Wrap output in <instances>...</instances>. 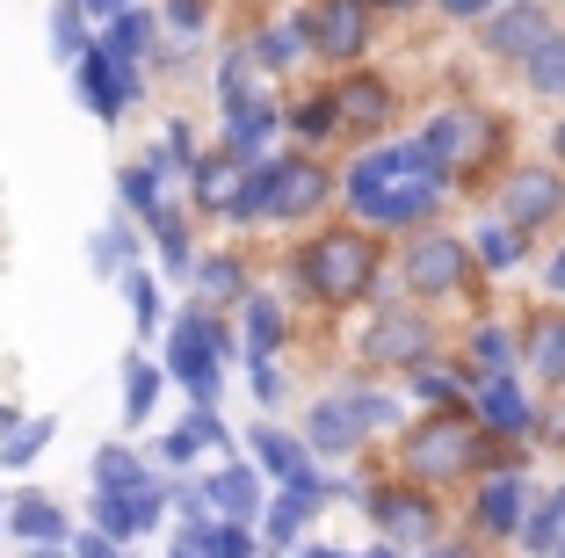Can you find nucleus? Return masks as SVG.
I'll return each mask as SVG.
<instances>
[{
    "label": "nucleus",
    "mask_w": 565,
    "mask_h": 558,
    "mask_svg": "<svg viewBox=\"0 0 565 558\" xmlns=\"http://www.w3.org/2000/svg\"><path fill=\"white\" fill-rule=\"evenodd\" d=\"M305 283H312L327 305H355L377 283V246L363 232H327V240L305 246Z\"/></svg>",
    "instance_id": "1"
},
{
    "label": "nucleus",
    "mask_w": 565,
    "mask_h": 558,
    "mask_svg": "<svg viewBox=\"0 0 565 558\" xmlns=\"http://www.w3.org/2000/svg\"><path fill=\"white\" fill-rule=\"evenodd\" d=\"M420 146H428V160L443 167V175L465 181V175H479V167L500 152V116L493 109H443Z\"/></svg>",
    "instance_id": "2"
},
{
    "label": "nucleus",
    "mask_w": 565,
    "mask_h": 558,
    "mask_svg": "<svg viewBox=\"0 0 565 558\" xmlns=\"http://www.w3.org/2000/svg\"><path fill=\"white\" fill-rule=\"evenodd\" d=\"M465 464H479V428L465 413H435L406 435V472L414 478H457Z\"/></svg>",
    "instance_id": "3"
},
{
    "label": "nucleus",
    "mask_w": 565,
    "mask_h": 558,
    "mask_svg": "<svg viewBox=\"0 0 565 558\" xmlns=\"http://www.w3.org/2000/svg\"><path fill=\"white\" fill-rule=\"evenodd\" d=\"M406 291L414 297H457L471 291V246L457 232H420L406 246Z\"/></svg>",
    "instance_id": "4"
},
{
    "label": "nucleus",
    "mask_w": 565,
    "mask_h": 558,
    "mask_svg": "<svg viewBox=\"0 0 565 558\" xmlns=\"http://www.w3.org/2000/svg\"><path fill=\"white\" fill-rule=\"evenodd\" d=\"M217 348H225V334H217L211 313L174 319V334H167V370L189 385V399H217Z\"/></svg>",
    "instance_id": "5"
},
{
    "label": "nucleus",
    "mask_w": 565,
    "mask_h": 558,
    "mask_svg": "<svg viewBox=\"0 0 565 558\" xmlns=\"http://www.w3.org/2000/svg\"><path fill=\"white\" fill-rule=\"evenodd\" d=\"M73 66H81V95H87V109H95L102 124H117V116H124V102L138 95L131 59H124V51H109V36H102V44H87L81 59H73Z\"/></svg>",
    "instance_id": "6"
},
{
    "label": "nucleus",
    "mask_w": 565,
    "mask_h": 558,
    "mask_svg": "<svg viewBox=\"0 0 565 558\" xmlns=\"http://www.w3.org/2000/svg\"><path fill=\"white\" fill-rule=\"evenodd\" d=\"M217 95H225V138H233L239 152H254L268 138V124H276V102L254 95V81H247V66H239V59H225V66H217Z\"/></svg>",
    "instance_id": "7"
},
{
    "label": "nucleus",
    "mask_w": 565,
    "mask_h": 558,
    "mask_svg": "<svg viewBox=\"0 0 565 558\" xmlns=\"http://www.w3.org/2000/svg\"><path fill=\"white\" fill-rule=\"evenodd\" d=\"M500 211H508L515 232H530V225H544V218L565 211V181L551 175V167H515L508 189H500Z\"/></svg>",
    "instance_id": "8"
},
{
    "label": "nucleus",
    "mask_w": 565,
    "mask_h": 558,
    "mask_svg": "<svg viewBox=\"0 0 565 558\" xmlns=\"http://www.w3.org/2000/svg\"><path fill=\"white\" fill-rule=\"evenodd\" d=\"M305 36H312L319 59H355L363 36H370L363 0H312V8H305Z\"/></svg>",
    "instance_id": "9"
},
{
    "label": "nucleus",
    "mask_w": 565,
    "mask_h": 558,
    "mask_svg": "<svg viewBox=\"0 0 565 558\" xmlns=\"http://www.w3.org/2000/svg\"><path fill=\"white\" fill-rule=\"evenodd\" d=\"M449 181L443 175H399V181H384L377 197H363L355 211L377 218V225H420V218L435 211V197H443Z\"/></svg>",
    "instance_id": "10"
},
{
    "label": "nucleus",
    "mask_w": 565,
    "mask_h": 558,
    "mask_svg": "<svg viewBox=\"0 0 565 558\" xmlns=\"http://www.w3.org/2000/svg\"><path fill=\"white\" fill-rule=\"evenodd\" d=\"M152 515H160V486H95V523L109 529V537H138V529H152Z\"/></svg>",
    "instance_id": "11"
},
{
    "label": "nucleus",
    "mask_w": 565,
    "mask_h": 558,
    "mask_svg": "<svg viewBox=\"0 0 565 558\" xmlns=\"http://www.w3.org/2000/svg\"><path fill=\"white\" fill-rule=\"evenodd\" d=\"M384 116H392V87H384V81L355 73V81L333 87V124H341V131L370 138V131H384Z\"/></svg>",
    "instance_id": "12"
},
{
    "label": "nucleus",
    "mask_w": 565,
    "mask_h": 558,
    "mask_svg": "<svg viewBox=\"0 0 565 558\" xmlns=\"http://www.w3.org/2000/svg\"><path fill=\"white\" fill-rule=\"evenodd\" d=\"M319 203H327V167H319V160H276L268 211H276V218H312Z\"/></svg>",
    "instance_id": "13"
},
{
    "label": "nucleus",
    "mask_w": 565,
    "mask_h": 558,
    "mask_svg": "<svg viewBox=\"0 0 565 558\" xmlns=\"http://www.w3.org/2000/svg\"><path fill=\"white\" fill-rule=\"evenodd\" d=\"M370 508H377V523H384V551H392V544H428L435 537V508H428V493H377V501H370Z\"/></svg>",
    "instance_id": "14"
},
{
    "label": "nucleus",
    "mask_w": 565,
    "mask_h": 558,
    "mask_svg": "<svg viewBox=\"0 0 565 558\" xmlns=\"http://www.w3.org/2000/svg\"><path fill=\"white\" fill-rule=\"evenodd\" d=\"M522 523H530V486H522L515 472H500L493 486L479 493V529L486 537H522Z\"/></svg>",
    "instance_id": "15"
},
{
    "label": "nucleus",
    "mask_w": 565,
    "mask_h": 558,
    "mask_svg": "<svg viewBox=\"0 0 565 558\" xmlns=\"http://www.w3.org/2000/svg\"><path fill=\"white\" fill-rule=\"evenodd\" d=\"M544 36H551V22L536 15V0H522V8H508V15L486 22V51H493V59H530Z\"/></svg>",
    "instance_id": "16"
},
{
    "label": "nucleus",
    "mask_w": 565,
    "mask_h": 558,
    "mask_svg": "<svg viewBox=\"0 0 565 558\" xmlns=\"http://www.w3.org/2000/svg\"><path fill=\"white\" fill-rule=\"evenodd\" d=\"M254 457H262L268 472L282 478V486H319V493H327V478L312 472L305 443H298V435H282V428H254Z\"/></svg>",
    "instance_id": "17"
},
{
    "label": "nucleus",
    "mask_w": 565,
    "mask_h": 558,
    "mask_svg": "<svg viewBox=\"0 0 565 558\" xmlns=\"http://www.w3.org/2000/svg\"><path fill=\"white\" fill-rule=\"evenodd\" d=\"M428 341H435V334L420 327L414 313H384L377 327H370V341H363V348H370L377 362H420V356H428Z\"/></svg>",
    "instance_id": "18"
},
{
    "label": "nucleus",
    "mask_w": 565,
    "mask_h": 558,
    "mask_svg": "<svg viewBox=\"0 0 565 558\" xmlns=\"http://www.w3.org/2000/svg\"><path fill=\"white\" fill-rule=\"evenodd\" d=\"M211 508H217V515H233V523H254V515H262V486H254L247 464L225 457V472L211 478Z\"/></svg>",
    "instance_id": "19"
},
{
    "label": "nucleus",
    "mask_w": 565,
    "mask_h": 558,
    "mask_svg": "<svg viewBox=\"0 0 565 558\" xmlns=\"http://www.w3.org/2000/svg\"><path fill=\"white\" fill-rule=\"evenodd\" d=\"M189 175H196V203H203V211H225V197H233V181H239V146L225 138V152L196 160Z\"/></svg>",
    "instance_id": "20"
},
{
    "label": "nucleus",
    "mask_w": 565,
    "mask_h": 558,
    "mask_svg": "<svg viewBox=\"0 0 565 558\" xmlns=\"http://www.w3.org/2000/svg\"><path fill=\"white\" fill-rule=\"evenodd\" d=\"M312 443L319 450H355V443H363V413H355V399H327V407H312Z\"/></svg>",
    "instance_id": "21"
},
{
    "label": "nucleus",
    "mask_w": 565,
    "mask_h": 558,
    "mask_svg": "<svg viewBox=\"0 0 565 558\" xmlns=\"http://www.w3.org/2000/svg\"><path fill=\"white\" fill-rule=\"evenodd\" d=\"M479 421L486 428H530V399H522V385L508 378V370H493V385H486V399H479Z\"/></svg>",
    "instance_id": "22"
},
{
    "label": "nucleus",
    "mask_w": 565,
    "mask_h": 558,
    "mask_svg": "<svg viewBox=\"0 0 565 558\" xmlns=\"http://www.w3.org/2000/svg\"><path fill=\"white\" fill-rule=\"evenodd\" d=\"M15 529L30 544H66V515H58V501H51V493H15Z\"/></svg>",
    "instance_id": "23"
},
{
    "label": "nucleus",
    "mask_w": 565,
    "mask_h": 558,
    "mask_svg": "<svg viewBox=\"0 0 565 558\" xmlns=\"http://www.w3.org/2000/svg\"><path fill=\"white\" fill-rule=\"evenodd\" d=\"M530 370H536L544 385H565V319H558V313H544V319L530 327Z\"/></svg>",
    "instance_id": "24"
},
{
    "label": "nucleus",
    "mask_w": 565,
    "mask_h": 558,
    "mask_svg": "<svg viewBox=\"0 0 565 558\" xmlns=\"http://www.w3.org/2000/svg\"><path fill=\"white\" fill-rule=\"evenodd\" d=\"M319 501H327L319 486H290L282 501H268V544H290V537L305 529V515L319 508Z\"/></svg>",
    "instance_id": "25"
},
{
    "label": "nucleus",
    "mask_w": 565,
    "mask_h": 558,
    "mask_svg": "<svg viewBox=\"0 0 565 558\" xmlns=\"http://www.w3.org/2000/svg\"><path fill=\"white\" fill-rule=\"evenodd\" d=\"M174 551H225V558H239V551H254V537L239 523H189L182 537H174Z\"/></svg>",
    "instance_id": "26"
},
{
    "label": "nucleus",
    "mask_w": 565,
    "mask_h": 558,
    "mask_svg": "<svg viewBox=\"0 0 565 558\" xmlns=\"http://www.w3.org/2000/svg\"><path fill=\"white\" fill-rule=\"evenodd\" d=\"M87 262H95V276H124V269H131V225L109 218V225L95 232V246H87Z\"/></svg>",
    "instance_id": "27"
},
{
    "label": "nucleus",
    "mask_w": 565,
    "mask_h": 558,
    "mask_svg": "<svg viewBox=\"0 0 565 558\" xmlns=\"http://www.w3.org/2000/svg\"><path fill=\"white\" fill-rule=\"evenodd\" d=\"M268 189H276V160L247 167V175L233 181V197H225V211H233V218H262V211H268Z\"/></svg>",
    "instance_id": "28"
},
{
    "label": "nucleus",
    "mask_w": 565,
    "mask_h": 558,
    "mask_svg": "<svg viewBox=\"0 0 565 558\" xmlns=\"http://www.w3.org/2000/svg\"><path fill=\"white\" fill-rule=\"evenodd\" d=\"M146 225H152V246H160V262L174 269V276H182V269H196V262H189V225H182L174 211H167V203L146 218Z\"/></svg>",
    "instance_id": "29"
},
{
    "label": "nucleus",
    "mask_w": 565,
    "mask_h": 558,
    "mask_svg": "<svg viewBox=\"0 0 565 558\" xmlns=\"http://www.w3.org/2000/svg\"><path fill=\"white\" fill-rule=\"evenodd\" d=\"M530 87L565 102V36H544V44L530 51Z\"/></svg>",
    "instance_id": "30"
},
{
    "label": "nucleus",
    "mask_w": 565,
    "mask_h": 558,
    "mask_svg": "<svg viewBox=\"0 0 565 558\" xmlns=\"http://www.w3.org/2000/svg\"><path fill=\"white\" fill-rule=\"evenodd\" d=\"M189 276L203 283V297H225V305H233V297H247V276H239V262H225V254H211V262H196Z\"/></svg>",
    "instance_id": "31"
},
{
    "label": "nucleus",
    "mask_w": 565,
    "mask_h": 558,
    "mask_svg": "<svg viewBox=\"0 0 565 558\" xmlns=\"http://www.w3.org/2000/svg\"><path fill=\"white\" fill-rule=\"evenodd\" d=\"M558 537H565V493H551L544 508L522 523V544H530V551H558Z\"/></svg>",
    "instance_id": "32"
},
{
    "label": "nucleus",
    "mask_w": 565,
    "mask_h": 558,
    "mask_svg": "<svg viewBox=\"0 0 565 558\" xmlns=\"http://www.w3.org/2000/svg\"><path fill=\"white\" fill-rule=\"evenodd\" d=\"M51 51L58 59H81L87 36H81V0H51Z\"/></svg>",
    "instance_id": "33"
},
{
    "label": "nucleus",
    "mask_w": 565,
    "mask_h": 558,
    "mask_svg": "<svg viewBox=\"0 0 565 558\" xmlns=\"http://www.w3.org/2000/svg\"><path fill=\"white\" fill-rule=\"evenodd\" d=\"M51 443V421H15L0 435V464H36V450Z\"/></svg>",
    "instance_id": "34"
},
{
    "label": "nucleus",
    "mask_w": 565,
    "mask_h": 558,
    "mask_svg": "<svg viewBox=\"0 0 565 558\" xmlns=\"http://www.w3.org/2000/svg\"><path fill=\"white\" fill-rule=\"evenodd\" d=\"M298 51H305V22H282V30H262V66H268V73L298 66Z\"/></svg>",
    "instance_id": "35"
},
{
    "label": "nucleus",
    "mask_w": 565,
    "mask_h": 558,
    "mask_svg": "<svg viewBox=\"0 0 565 558\" xmlns=\"http://www.w3.org/2000/svg\"><path fill=\"white\" fill-rule=\"evenodd\" d=\"M152 399H160V370H152V362H131V370H124V413L146 421Z\"/></svg>",
    "instance_id": "36"
},
{
    "label": "nucleus",
    "mask_w": 565,
    "mask_h": 558,
    "mask_svg": "<svg viewBox=\"0 0 565 558\" xmlns=\"http://www.w3.org/2000/svg\"><path fill=\"white\" fill-rule=\"evenodd\" d=\"M276 341H282V305L254 297V305H247V348H254V356H268Z\"/></svg>",
    "instance_id": "37"
},
{
    "label": "nucleus",
    "mask_w": 565,
    "mask_h": 558,
    "mask_svg": "<svg viewBox=\"0 0 565 558\" xmlns=\"http://www.w3.org/2000/svg\"><path fill=\"white\" fill-rule=\"evenodd\" d=\"M471 254H479L486 269H515V254H522V232H515V225H486Z\"/></svg>",
    "instance_id": "38"
},
{
    "label": "nucleus",
    "mask_w": 565,
    "mask_h": 558,
    "mask_svg": "<svg viewBox=\"0 0 565 558\" xmlns=\"http://www.w3.org/2000/svg\"><path fill=\"white\" fill-rule=\"evenodd\" d=\"M124 203H131V211H160V175H152V160L146 167H124Z\"/></svg>",
    "instance_id": "39"
},
{
    "label": "nucleus",
    "mask_w": 565,
    "mask_h": 558,
    "mask_svg": "<svg viewBox=\"0 0 565 558\" xmlns=\"http://www.w3.org/2000/svg\"><path fill=\"white\" fill-rule=\"evenodd\" d=\"M95 486H146V472H138L131 450H102L95 457Z\"/></svg>",
    "instance_id": "40"
},
{
    "label": "nucleus",
    "mask_w": 565,
    "mask_h": 558,
    "mask_svg": "<svg viewBox=\"0 0 565 558\" xmlns=\"http://www.w3.org/2000/svg\"><path fill=\"white\" fill-rule=\"evenodd\" d=\"M124 291H131L138 334H152V327H160V291H152V276H138V269H124Z\"/></svg>",
    "instance_id": "41"
},
{
    "label": "nucleus",
    "mask_w": 565,
    "mask_h": 558,
    "mask_svg": "<svg viewBox=\"0 0 565 558\" xmlns=\"http://www.w3.org/2000/svg\"><path fill=\"white\" fill-rule=\"evenodd\" d=\"M146 44H152V22L124 8V15H117V30H109V51H124V59L138 66V51H146Z\"/></svg>",
    "instance_id": "42"
},
{
    "label": "nucleus",
    "mask_w": 565,
    "mask_h": 558,
    "mask_svg": "<svg viewBox=\"0 0 565 558\" xmlns=\"http://www.w3.org/2000/svg\"><path fill=\"white\" fill-rule=\"evenodd\" d=\"M290 124H298V131H305V138H327V131H333V95H319V102H305V109H298V116H290Z\"/></svg>",
    "instance_id": "43"
},
{
    "label": "nucleus",
    "mask_w": 565,
    "mask_h": 558,
    "mask_svg": "<svg viewBox=\"0 0 565 558\" xmlns=\"http://www.w3.org/2000/svg\"><path fill=\"white\" fill-rule=\"evenodd\" d=\"M479 362H486V370H508V334H500V327L479 334Z\"/></svg>",
    "instance_id": "44"
},
{
    "label": "nucleus",
    "mask_w": 565,
    "mask_h": 558,
    "mask_svg": "<svg viewBox=\"0 0 565 558\" xmlns=\"http://www.w3.org/2000/svg\"><path fill=\"white\" fill-rule=\"evenodd\" d=\"M355 413H363V428H384V421H399V407H392V399H377V392H363V399H355Z\"/></svg>",
    "instance_id": "45"
},
{
    "label": "nucleus",
    "mask_w": 565,
    "mask_h": 558,
    "mask_svg": "<svg viewBox=\"0 0 565 558\" xmlns=\"http://www.w3.org/2000/svg\"><path fill=\"white\" fill-rule=\"evenodd\" d=\"M196 443H203L196 428H182V435H167V464H189V457H196Z\"/></svg>",
    "instance_id": "46"
},
{
    "label": "nucleus",
    "mask_w": 565,
    "mask_h": 558,
    "mask_svg": "<svg viewBox=\"0 0 565 558\" xmlns=\"http://www.w3.org/2000/svg\"><path fill=\"white\" fill-rule=\"evenodd\" d=\"M254 392H262V399L282 392V378H276V362H268V356H254Z\"/></svg>",
    "instance_id": "47"
},
{
    "label": "nucleus",
    "mask_w": 565,
    "mask_h": 558,
    "mask_svg": "<svg viewBox=\"0 0 565 558\" xmlns=\"http://www.w3.org/2000/svg\"><path fill=\"white\" fill-rule=\"evenodd\" d=\"M167 15H174V30H196V22H203V0H167Z\"/></svg>",
    "instance_id": "48"
},
{
    "label": "nucleus",
    "mask_w": 565,
    "mask_h": 558,
    "mask_svg": "<svg viewBox=\"0 0 565 558\" xmlns=\"http://www.w3.org/2000/svg\"><path fill=\"white\" fill-rule=\"evenodd\" d=\"M457 385H465V378H443V370H420V392H428V399H449Z\"/></svg>",
    "instance_id": "49"
},
{
    "label": "nucleus",
    "mask_w": 565,
    "mask_h": 558,
    "mask_svg": "<svg viewBox=\"0 0 565 558\" xmlns=\"http://www.w3.org/2000/svg\"><path fill=\"white\" fill-rule=\"evenodd\" d=\"M443 15H465L471 22V15H486V0H443Z\"/></svg>",
    "instance_id": "50"
},
{
    "label": "nucleus",
    "mask_w": 565,
    "mask_h": 558,
    "mask_svg": "<svg viewBox=\"0 0 565 558\" xmlns=\"http://www.w3.org/2000/svg\"><path fill=\"white\" fill-rule=\"evenodd\" d=\"M551 291H565V254H558V262H551Z\"/></svg>",
    "instance_id": "51"
},
{
    "label": "nucleus",
    "mask_w": 565,
    "mask_h": 558,
    "mask_svg": "<svg viewBox=\"0 0 565 558\" xmlns=\"http://www.w3.org/2000/svg\"><path fill=\"white\" fill-rule=\"evenodd\" d=\"M8 428H15V407H0V435H8Z\"/></svg>",
    "instance_id": "52"
},
{
    "label": "nucleus",
    "mask_w": 565,
    "mask_h": 558,
    "mask_svg": "<svg viewBox=\"0 0 565 558\" xmlns=\"http://www.w3.org/2000/svg\"><path fill=\"white\" fill-rule=\"evenodd\" d=\"M363 8H406V0H363Z\"/></svg>",
    "instance_id": "53"
},
{
    "label": "nucleus",
    "mask_w": 565,
    "mask_h": 558,
    "mask_svg": "<svg viewBox=\"0 0 565 558\" xmlns=\"http://www.w3.org/2000/svg\"><path fill=\"white\" fill-rule=\"evenodd\" d=\"M558 160H565V124H558Z\"/></svg>",
    "instance_id": "54"
},
{
    "label": "nucleus",
    "mask_w": 565,
    "mask_h": 558,
    "mask_svg": "<svg viewBox=\"0 0 565 558\" xmlns=\"http://www.w3.org/2000/svg\"><path fill=\"white\" fill-rule=\"evenodd\" d=\"M558 551H565V537H558Z\"/></svg>",
    "instance_id": "55"
}]
</instances>
